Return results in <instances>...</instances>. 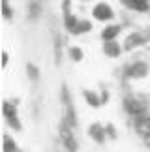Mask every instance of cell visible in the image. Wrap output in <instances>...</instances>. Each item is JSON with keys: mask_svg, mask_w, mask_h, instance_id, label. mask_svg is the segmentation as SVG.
Listing matches in <instances>:
<instances>
[{"mask_svg": "<svg viewBox=\"0 0 150 152\" xmlns=\"http://www.w3.org/2000/svg\"><path fill=\"white\" fill-rule=\"evenodd\" d=\"M122 109L131 118H137V116L150 113V100L145 94H126L122 102Z\"/></svg>", "mask_w": 150, "mask_h": 152, "instance_id": "6da1fadb", "label": "cell"}, {"mask_svg": "<svg viewBox=\"0 0 150 152\" xmlns=\"http://www.w3.org/2000/svg\"><path fill=\"white\" fill-rule=\"evenodd\" d=\"M58 135H60V143L68 152H79V143L73 135V128L62 118L58 124Z\"/></svg>", "mask_w": 150, "mask_h": 152, "instance_id": "7a4b0ae2", "label": "cell"}, {"mask_svg": "<svg viewBox=\"0 0 150 152\" xmlns=\"http://www.w3.org/2000/svg\"><path fill=\"white\" fill-rule=\"evenodd\" d=\"M148 72H150V66L145 60H135L122 68V79H145Z\"/></svg>", "mask_w": 150, "mask_h": 152, "instance_id": "3957f363", "label": "cell"}, {"mask_svg": "<svg viewBox=\"0 0 150 152\" xmlns=\"http://www.w3.org/2000/svg\"><path fill=\"white\" fill-rule=\"evenodd\" d=\"M92 17L100 23H109L114 19V11L107 2H98L94 8H92Z\"/></svg>", "mask_w": 150, "mask_h": 152, "instance_id": "277c9868", "label": "cell"}, {"mask_svg": "<svg viewBox=\"0 0 150 152\" xmlns=\"http://www.w3.org/2000/svg\"><path fill=\"white\" fill-rule=\"evenodd\" d=\"M150 39V34H145V32H131L128 38L124 39V51H133L137 47H143L146 45V42Z\"/></svg>", "mask_w": 150, "mask_h": 152, "instance_id": "5b68a950", "label": "cell"}, {"mask_svg": "<svg viewBox=\"0 0 150 152\" xmlns=\"http://www.w3.org/2000/svg\"><path fill=\"white\" fill-rule=\"evenodd\" d=\"M88 137L92 139L94 143L98 145H103L107 141V132H105V126L101 122H92L88 126Z\"/></svg>", "mask_w": 150, "mask_h": 152, "instance_id": "8992f818", "label": "cell"}, {"mask_svg": "<svg viewBox=\"0 0 150 152\" xmlns=\"http://www.w3.org/2000/svg\"><path fill=\"white\" fill-rule=\"evenodd\" d=\"M124 8H128L131 11H139V13H145L150 10V0H120Z\"/></svg>", "mask_w": 150, "mask_h": 152, "instance_id": "52a82bcc", "label": "cell"}, {"mask_svg": "<svg viewBox=\"0 0 150 152\" xmlns=\"http://www.w3.org/2000/svg\"><path fill=\"white\" fill-rule=\"evenodd\" d=\"M122 51H124V47L118 42H103V55L109 58H118L122 55Z\"/></svg>", "mask_w": 150, "mask_h": 152, "instance_id": "ba28073f", "label": "cell"}, {"mask_svg": "<svg viewBox=\"0 0 150 152\" xmlns=\"http://www.w3.org/2000/svg\"><path fill=\"white\" fill-rule=\"evenodd\" d=\"M120 32H122V26H120V25H109V26H105L101 30L100 38L103 39V42H117V38H118Z\"/></svg>", "mask_w": 150, "mask_h": 152, "instance_id": "9c48e42d", "label": "cell"}, {"mask_svg": "<svg viewBox=\"0 0 150 152\" xmlns=\"http://www.w3.org/2000/svg\"><path fill=\"white\" fill-rule=\"evenodd\" d=\"M83 98H84V102L90 105L92 109H98L101 105V98H100V94L98 92H94V90H83Z\"/></svg>", "mask_w": 150, "mask_h": 152, "instance_id": "30bf717a", "label": "cell"}, {"mask_svg": "<svg viewBox=\"0 0 150 152\" xmlns=\"http://www.w3.org/2000/svg\"><path fill=\"white\" fill-rule=\"evenodd\" d=\"M79 17L75 15V13H70V15H62V23H64V28L68 32L73 36V32H75V28H77V25H79Z\"/></svg>", "mask_w": 150, "mask_h": 152, "instance_id": "8fae6325", "label": "cell"}, {"mask_svg": "<svg viewBox=\"0 0 150 152\" xmlns=\"http://www.w3.org/2000/svg\"><path fill=\"white\" fill-rule=\"evenodd\" d=\"M53 55H55V64H60L62 60V39L58 34H55L53 38Z\"/></svg>", "mask_w": 150, "mask_h": 152, "instance_id": "7c38bea8", "label": "cell"}, {"mask_svg": "<svg viewBox=\"0 0 150 152\" xmlns=\"http://www.w3.org/2000/svg\"><path fill=\"white\" fill-rule=\"evenodd\" d=\"M2 115H4V118L8 120V118H13V116H19L17 115V107H15V103H11L8 100H4L2 103Z\"/></svg>", "mask_w": 150, "mask_h": 152, "instance_id": "4fadbf2b", "label": "cell"}, {"mask_svg": "<svg viewBox=\"0 0 150 152\" xmlns=\"http://www.w3.org/2000/svg\"><path fill=\"white\" fill-rule=\"evenodd\" d=\"M90 30H92V21L90 19H81L77 28H75V32H73V36H83V34L90 32Z\"/></svg>", "mask_w": 150, "mask_h": 152, "instance_id": "5bb4252c", "label": "cell"}, {"mask_svg": "<svg viewBox=\"0 0 150 152\" xmlns=\"http://www.w3.org/2000/svg\"><path fill=\"white\" fill-rule=\"evenodd\" d=\"M39 13H42V2L39 0H34V2L28 4V17L30 19H38Z\"/></svg>", "mask_w": 150, "mask_h": 152, "instance_id": "9a60e30c", "label": "cell"}, {"mask_svg": "<svg viewBox=\"0 0 150 152\" xmlns=\"http://www.w3.org/2000/svg\"><path fill=\"white\" fill-rule=\"evenodd\" d=\"M4 152H19L17 143L13 141V137H11V135H8V133L4 135Z\"/></svg>", "mask_w": 150, "mask_h": 152, "instance_id": "2e32d148", "label": "cell"}, {"mask_svg": "<svg viewBox=\"0 0 150 152\" xmlns=\"http://www.w3.org/2000/svg\"><path fill=\"white\" fill-rule=\"evenodd\" d=\"M68 55H70V58L73 62H81L84 58V53L81 47H77V45H73V47H70V51H68Z\"/></svg>", "mask_w": 150, "mask_h": 152, "instance_id": "e0dca14e", "label": "cell"}, {"mask_svg": "<svg viewBox=\"0 0 150 152\" xmlns=\"http://www.w3.org/2000/svg\"><path fill=\"white\" fill-rule=\"evenodd\" d=\"M26 73H28V77H30L32 81H38L39 79V69H38L36 64H32V62L26 64Z\"/></svg>", "mask_w": 150, "mask_h": 152, "instance_id": "ac0fdd59", "label": "cell"}, {"mask_svg": "<svg viewBox=\"0 0 150 152\" xmlns=\"http://www.w3.org/2000/svg\"><path fill=\"white\" fill-rule=\"evenodd\" d=\"M105 132H107V139H113V141H114V139L118 137L117 128H114V126L111 124V122H107V124H105Z\"/></svg>", "mask_w": 150, "mask_h": 152, "instance_id": "d6986e66", "label": "cell"}, {"mask_svg": "<svg viewBox=\"0 0 150 152\" xmlns=\"http://www.w3.org/2000/svg\"><path fill=\"white\" fill-rule=\"evenodd\" d=\"M8 126H9V128H13L15 132H21V130H23V124H21L19 116H13V118H8Z\"/></svg>", "mask_w": 150, "mask_h": 152, "instance_id": "ffe728a7", "label": "cell"}, {"mask_svg": "<svg viewBox=\"0 0 150 152\" xmlns=\"http://www.w3.org/2000/svg\"><path fill=\"white\" fill-rule=\"evenodd\" d=\"M2 13H4V19L6 21H9L11 17H13V11H11L9 4H2Z\"/></svg>", "mask_w": 150, "mask_h": 152, "instance_id": "44dd1931", "label": "cell"}, {"mask_svg": "<svg viewBox=\"0 0 150 152\" xmlns=\"http://www.w3.org/2000/svg\"><path fill=\"white\" fill-rule=\"evenodd\" d=\"M71 13V0H62V15Z\"/></svg>", "mask_w": 150, "mask_h": 152, "instance_id": "7402d4cb", "label": "cell"}, {"mask_svg": "<svg viewBox=\"0 0 150 152\" xmlns=\"http://www.w3.org/2000/svg\"><path fill=\"white\" fill-rule=\"evenodd\" d=\"M100 98H101V103H107V102H109V92H107V88H103V90H101Z\"/></svg>", "mask_w": 150, "mask_h": 152, "instance_id": "603a6c76", "label": "cell"}, {"mask_svg": "<svg viewBox=\"0 0 150 152\" xmlns=\"http://www.w3.org/2000/svg\"><path fill=\"white\" fill-rule=\"evenodd\" d=\"M8 62H9V55H8V51H2V66L6 68V66H8Z\"/></svg>", "mask_w": 150, "mask_h": 152, "instance_id": "cb8c5ba5", "label": "cell"}, {"mask_svg": "<svg viewBox=\"0 0 150 152\" xmlns=\"http://www.w3.org/2000/svg\"><path fill=\"white\" fill-rule=\"evenodd\" d=\"M2 4H9V0H2Z\"/></svg>", "mask_w": 150, "mask_h": 152, "instance_id": "d4e9b609", "label": "cell"}, {"mask_svg": "<svg viewBox=\"0 0 150 152\" xmlns=\"http://www.w3.org/2000/svg\"><path fill=\"white\" fill-rule=\"evenodd\" d=\"M81 2H88V0H81Z\"/></svg>", "mask_w": 150, "mask_h": 152, "instance_id": "484cf974", "label": "cell"}]
</instances>
